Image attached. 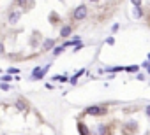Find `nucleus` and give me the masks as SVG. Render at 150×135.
I'll use <instances>...</instances> for the list:
<instances>
[{"label": "nucleus", "instance_id": "aec40b11", "mask_svg": "<svg viewBox=\"0 0 150 135\" xmlns=\"http://www.w3.org/2000/svg\"><path fill=\"white\" fill-rule=\"evenodd\" d=\"M0 89H2V91H9V89H11V84H6V82H0Z\"/></svg>", "mask_w": 150, "mask_h": 135}, {"label": "nucleus", "instance_id": "0eeeda50", "mask_svg": "<svg viewBox=\"0 0 150 135\" xmlns=\"http://www.w3.org/2000/svg\"><path fill=\"white\" fill-rule=\"evenodd\" d=\"M95 135H110V128H108V125H104V123L97 125V128H95Z\"/></svg>", "mask_w": 150, "mask_h": 135}, {"label": "nucleus", "instance_id": "2eb2a0df", "mask_svg": "<svg viewBox=\"0 0 150 135\" xmlns=\"http://www.w3.org/2000/svg\"><path fill=\"white\" fill-rule=\"evenodd\" d=\"M51 79L53 81H62V82H69V77L67 76H53Z\"/></svg>", "mask_w": 150, "mask_h": 135}, {"label": "nucleus", "instance_id": "9d476101", "mask_svg": "<svg viewBox=\"0 0 150 135\" xmlns=\"http://www.w3.org/2000/svg\"><path fill=\"white\" fill-rule=\"evenodd\" d=\"M71 33H73V27L71 25H64L60 28V37H69Z\"/></svg>", "mask_w": 150, "mask_h": 135}, {"label": "nucleus", "instance_id": "f8f14e48", "mask_svg": "<svg viewBox=\"0 0 150 135\" xmlns=\"http://www.w3.org/2000/svg\"><path fill=\"white\" fill-rule=\"evenodd\" d=\"M14 105H16V109H18V110H28V104H27L25 100H21V98H19V100H16V104H14Z\"/></svg>", "mask_w": 150, "mask_h": 135}, {"label": "nucleus", "instance_id": "cd10ccee", "mask_svg": "<svg viewBox=\"0 0 150 135\" xmlns=\"http://www.w3.org/2000/svg\"><path fill=\"white\" fill-rule=\"evenodd\" d=\"M147 61H148V63H150V53H148V56H147Z\"/></svg>", "mask_w": 150, "mask_h": 135}, {"label": "nucleus", "instance_id": "39448f33", "mask_svg": "<svg viewBox=\"0 0 150 135\" xmlns=\"http://www.w3.org/2000/svg\"><path fill=\"white\" fill-rule=\"evenodd\" d=\"M55 48H57L55 39H44V42H42V46H41V51H53Z\"/></svg>", "mask_w": 150, "mask_h": 135}, {"label": "nucleus", "instance_id": "9b49d317", "mask_svg": "<svg viewBox=\"0 0 150 135\" xmlns=\"http://www.w3.org/2000/svg\"><path fill=\"white\" fill-rule=\"evenodd\" d=\"M78 132H79V135H90V130L87 128V125L83 121H78Z\"/></svg>", "mask_w": 150, "mask_h": 135}, {"label": "nucleus", "instance_id": "dca6fc26", "mask_svg": "<svg viewBox=\"0 0 150 135\" xmlns=\"http://www.w3.org/2000/svg\"><path fill=\"white\" fill-rule=\"evenodd\" d=\"M7 74H9V76H18V74H19V69H16V67H11V69H7Z\"/></svg>", "mask_w": 150, "mask_h": 135}, {"label": "nucleus", "instance_id": "6e6552de", "mask_svg": "<svg viewBox=\"0 0 150 135\" xmlns=\"http://www.w3.org/2000/svg\"><path fill=\"white\" fill-rule=\"evenodd\" d=\"M78 44H81V39H79V37L76 35V37H73L71 40H67V42H64L62 46H64V48H71V46H74V48H76Z\"/></svg>", "mask_w": 150, "mask_h": 135}, {"label": "nucleus", "instance_id": "ddd939ff", "mask_svg": "<svg viewBox=\"0 0 150 135\" xmlns=\"http://www.w3.org/2000/svg\"><path fill=\"white\" fill-rule=\"evenodd\" d=\"M140 69H141L140 65H129V67H125V72H129V74H140Z\"/></svg>", "mask_w": 150, "mask_h": 135}, {"label": "nucleus", "instance_id": "20e7f679", "mask_svg": "<svg viewBox=\"0 0 150 135\" xmlns=\"http://www.w3.org/2000/svg\"><path fill=\"white\" fill-rule=\"evenodd\" d=\"M21 14H23V12H21L19 9H12V11H9V16H7V21H9V23H11V25H16V23H18V21H19V18H21Z\"/></svg>", "mask_w": 150, "mask_h": 135}, {"label": "nucleus", "instance_id": "5701e85b", "mask_svg": "<svg viewBox=\"0 0 150 135\" xmlns=\"http://www.w3.org/2000/svg\"><path fill=\"white\" fill-rule=\"evenodd\" d=\"M118 28H120V25H113V27H111V32L115 33V32H118Z\"/></svg>", "mask_w": 150, "mask_h": 135}, {"label": "nucleus", "instance_id": "7ed1b4c3", "mask_svg": "<svg viewBox=\"0 0 150 135\" xmlns=\"http://www.w3.org/2000/svg\"><path fill=\"white\" fill-rule=\"evenodd\" d=\"M51 69V65H44V67H35V69L32 70V74H30V77L32 79H42V77H44L46 74H48V70Z\"/></svg>", "mask_w": 150, "mask_h": 135}, {"label": "nucleus", "instance_id": "393cba45", "mask_svg": "<svg viewBox=\"0 0 150 135\" xmlns=\"http://www.w3.org/2000/svg\"><path fill=\"white\" fill-rule=\"evenodd\" d=\"M81 48H83V42H81V44H78V46H76V48H74V49H73V51H74V53H76V51H79V49H81Z\"/></svg>", "mask_w": 150, "mask_h": 135}, {"label": "nucleus", "instance_id": "4468645a", "mask_svg": "<svg viewBox=\"0 0 150 135\" xmlns=\"http://www.w3.org/2000/svg\"><path fill=\"white\" fill-rule=\"evenodd\" d=\"M64 51H66V48H64V46H57V48L51 51V55H53V56H58V55H62Z\"/></svg>", "mask_w": 150, "mask_h": 135}, {"label": "nucleus", "instance_id": "1a4fd4ad", "mask_svg": "<svg viewBox=\"0 0 150 135\" xmlns=\"http://www.w3.org/2000/svg\"><path fill=\"white\" fill-rule=\"evenodd\" d=\"M85 74H87V69H81V70H78V72H76V74L71 77V79H69V82H71V84H78V79H79L81 76H85Z\"/></svg>", "mask_w": 150, "mask_h": 135}, {"label": "nucleus", "instance_id": "423d86ee", "mask_svg": "<svg viewBox=\"0 0 150 135\" xmlns=\"http://www.w3.org/2000/svg\"><path fill=\"white\" fill-rule=\"evenodd\" d=\"M136 130H138L136 123H134V121H129V123H125V126L122 128V133H124V135H134Z\"/></svg>", "mask_w": 150, "mask_h": 135}, {"label": "nucleus", "instance_id": "bb28decb", "mask_svg": "<svg viewBox=\"0 0 150 135\" xmlns=\"http://www.w3.org/2000/svg\"><path fill=\"white\" fill-rule=\"evenodd\" d=\"M136 79H138V81H143V79H145V76H143V74H136Z\"/></svg>", "mask_w": 150, "mask_h": 135}, {"label": "nucleus", "instance_id": "f03ea898", "mask_svg": "<svg viewBox=\"0 0 150 135\" xmlns=\"http://www.w3.org/2000/svg\"><path fill=\"white\" fill-rule=\"evenodd\" d=\"M87 16H88V7L85 5V4L78 5V7L73 11V19H74V21H83Z\"/></svg>", "mask_w": 150, "mask_h": 135}, {"label": "nucleus", "instance_id": "f257e3e1", "mask_svg": "<svg viewBox=\"0 0 150 135\" xmlns=\"http://www.w3.org/2000/svg\"><path fill=\"white\" fill-rule=\"evenodd\" d=\"M85 114H88V116H104V114H108V107L106 105H88L85 109Z\"/></svg>", "mask_w": 150, "mask_h": 135}, {"label": "nucleus", "instance_id": "b1692460", "mask_svg": "<svg viewBox=\"0 0 150 135\" xmlns=\"http://www.w3.org/2000/svg\"><path fill=\"white\" fill-rule=\"evenodd\" d=\"M4 53H6V48H4V44L0 42V55H4Z\"/></svg>", "mask_w": 150, "mask_h": 135}, {"label": "nucleus", "instance_id": "a878e982", "mask_svg": "<svg viewBox=\"0 0 150 135\" xmlns=\"http://www.w3.org/2000/svg\"><path fill=\"white\" fill-rule=\"evenodd\" d=\"M145 114L150 118V105H147V107H145Z\"/></svg>", "mask_w": 150, "mask_h": 135}, {"label": "nucleus", "instance_id": "6ab92c4d", "mask_svg": "<svg viewBox=\"0 0 150 135\" xmlns=\"http://www.w3.org/2000/svg\"><path fill=\"white\" fill-rule=\"evenodd\" d=\"M134 16H136V18H143V11H141V7H134Z\"/></svg>", "mask_w": 150, "mask_h": 135}, {"label": "nucleus", "instance_id": "f3484780", "mask_svg": "<svg viewBox=\"0 0 150 135\" xmlns=\"http://www.w3.org/2000/svg\"><path fill=\"white\" fill-rule=\"evenodd\" d=\"M140 67H141V69H145V70H147V74H148V76H150V63H148V61H147V60H145V61H143V63H141V65H140Z\"/></svg>", "mask_w": 150, "mask_h": 135}, {"label": "nucleus", "instance_id": "412c9836", "mask_svg": "<svg viewBox=\"0 0 150 135\" xmlns=\"http://www.w3.org/2000/svg\"><path fill=\"white\" fill-rule=\"evenodd\" d=\"M106 44H108V46H115V37H113V35H110L108 39H106Z\"/></svg>", "mask_w": 150, "mask_h": 135}, {"label": "nucleus", "instance_id": "4be33fe9", "mask_svg": "<svg viewBox=\"0 0 150 135\" xmlns=\"http://www.w3.org/2000/svg\"><path fill=\"white\" fill-rule=\"evenodd\" d=\"M131 4H133L134 7H141V5H143V2H141V0H133Z\"/></svg>", "mask_w": 150, "mask_h": 135}, {"label": "nucleus", "instance_id": "a211bd4d", "mask_svg": "<svg viewBox=\"0 0 150 135\" xmlns=\"http://www.w3.org/2000/svg\"><path fill=\"white\" fill-rule=\"evenodd\" d=\"M11 81H14V77L12 76H9V74H6V76H2V82H11Z\"/></svg>", "mask_w": 150, "mask_h": 135}]
</instances>
